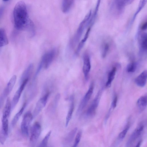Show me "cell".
<instances>
[{
	"instance_id": "obj_1",
	"label": "cell",
	"mask_w": 147,
	"mask_h": 147,
	"mask_svg": "<svg viewBox=\"0 0 147 147\" xmlns=\"http://www.w3.org/2000/svg\"><path fill=\"white\" fill-rule=\"evenodd\" d=\"M13 15L15 28L19 30L28 31L31 36L34 34V26L28 17L27 7L23 1L18 2L15 5Z\"/></svg>"
},
{
	"instance_id": "obj_2",
	"label": "cell",
	"mask_w": 147,
	"mask_h": 147,
	"mask_svg": "<svg viewBox=\"0 0 147 147\" xmlns=\"http://www.w3.org/2000/svg\"><path fill=\"white\" fill-rule=\"evenodd\" d=\"M91 13V11L90 10L80 24L72 40V43L74 46L79 42L85 29L90 24Z\"/></svg>"
},
{
	"instance_id": "obj_3",
	"label": "cell",
	"mask_w": 147,
	"mask_h": 147,
	"mask_svg": "<svg viewBox=\"0 0 147 147\" xmlns=\"http://www.w3.org/2000/svg\"><path fill=\"white\" fill-rule=\"evenodd\" d=\"M56 53V49H53L44 54L37 70L36 75L38 74L42 67L47 69L49 67L55 58Z\"/></svg>"
},
{
	"instance_id": "obj_4",
	"label": "cell",
	"mask_w": 147,
	"mask_h": 147,
	"mask_svg": "<svg viewBox=\"0 0 147 147\" xmlns=\"http://www.w3.org/2000/svg\"><path fill=\"white\" fill-rule=\"evenodd\" d=\"M33 118V115L30 111L27 112L24 115L21 123V129L22 134L25 137L28 136L29 126Z\"/></svg>"
},
{
	"instance_id": "obj_5",
	"label": "cell",
	"mask_w": 147,
	"mask_h": 147,
	"mask_svg": "<svg viewBox=\"0 0 147 147\" xmlns=\"http://www.w3.org/2000/svg\"><path fill=\"white\" fill-rule=\"evenodd\" d=\"M49 94V92L47 93L37 101L33 112V117H36L45 106Z\"/></svg>"
},
{
	"instance_id": "obj_6",
	"label": "cell",
	"mask_w": 147,
	"mask_h": 147,
	"mask_svg": "<svg viewBox=\"0 0 147 147\" xmlns=\"http://www.w3.org/2000/svg\"><path fill=\"white\" fill-rule=\"evenodd\" d=\"M93 90L94 85L92 83L80 103L77 110V114H80L86 107L91 97Z\"/></svg>"
},
{
	"instance_id": "obj_7",
	"label": "cell",
	"mask_w": 147,
	"mask_h": 147,
	"mask_svg": "<svg viewBox=\"0 0 147 147\" xmlns=\"http://www.w3.org/2000/svg\"><path fill=\"white\" fill-rule=\"evenodd\" d=\"M101 94V91L100 90L87 110L86 115L87 116L91 117L95 114L99 104Z\"/></svg>"
},
{
	"instance_id": "obj_8",
	"label": "cell",
	"mask_w": 147,
	"mask_h": 147,
	"mask_svg": "<svg viewBox=\"0 0 147 147\" xmlns=\"http://www.w3.org/2000/svg\"><path fill=\"white\" fill-rule=\"evenodd\" d=\"M41 131L40 123L36 122L32 126L31 131L30 142L32 144H35L37 141Z\"/></svg>"
},
{
	"instance_id": "obj_9",
	"label": "cell",
	"mask_w": 147,
	"mask_h": 147,
	"mask_svg": "<svg viewBox=\"0 0 147 147\" xmlns=\"http://www.w3.org/2000/svg\"><path fill=\"white\" fill-rule=\"evenodd\" d=\"M29 79L24 80L21 84L20 85L15 93L11 102V109L13 110L19 101L21 94L26 85Z\"/></svg>"
},
{
	"instance_id": "obj_10",
	"label": "cell",
	"mask_w": 147,
	"mask_h": 147,
	"mask_svg": "<svg viewBox=\"0 0 147 147\" xmlns=\"http://www.w3.org/2000/svg\"><path fill=\"white\" fill-rule=\"evenodd\" d=\"M144 128V125L141 124L133 131L126 144V146H130L142 134Z\"/></svg>"
},
{
	"instance_id": "obj_11",
	"label": "cell",
	"mask_w": 147,
	"mask_h": 147,
	"mask_svg": "<svg viewBox=\"0 0 147 147\" xmlns=\"http://www.w3.org/2000/svg\"><path fill=\"white\" fill-rule=\"evenodd\" d=\"M83 60L82 70L85 78L86 80H87L88 79L91 65L89 56L87 53L84 54Z\"/></svg>"
},
{
	"instance_id": "obj_12",
	"label": "cell",
	"mask_w": 147,
	"mask_h": 147,
	"mask_svg": "<svg viewBox=\"0 0 147 147\" xmlns=\"http://www.w3.org/2000/svg\"><path fill=\"white\" fill-rule=\"evenodd\" d=\"M138 39L140 51L142 52L146 51L147 49L146 33L145 32L139 33Z\"/></svg>"
},
{
	"instance_id": "obj_13",
	"label": "cell",
	"mask_w": 147,
	"mask_h": 147,
	"mask_svg": "<svg viewBox=\"0 0 147 147\" xmlns=\"http://www.w3.org/2000/svg\"><path fill=\"white\" fill-rule=\"evenodd\" d=\"M135 0H115L114 6L119 12L121 11L124 8L131 3Z\"/></svg>"
},
{
	"instance_id": "obj_14",
	"label": "cell",
	"mask_w": 147,
	"mask_h": 147,
	"mask_svg": "<svg viewBox=\"0 0 147 147\" xmlns=\"http://www.w3.org/2000/svg\"><path fill=\"white\" fill-rule=\"evenodd\" d=\"M147 71L145 70L141 73L135 79L136 84L140 87H144L147 81Z\"/></svg>"
},
{
	"instance_id": "obj_15",
	"label": "cell",
	"mask_w": 147,
	"mask_h": 147,
	"mask_svg": "<svg viewBox=\"0 0 147 147\" xmlns=\"http://www.w3.org/2000/svg\"><path fill=\"white\" fill-rule=\"evenodd\" d=\"M11 109V102L9 98H8L3 110L2 120H8Z\"/></svg>"
},
{
	"instance_id": "obj_16",
	"label": "cell",
	"mask_w": 147,
	"mask_h": 147,
	"mask_svg": "<svg viewBox=\"0 0 147 147\" xmlns=\"http://www.w3.org/2000/svg\"><path fill=\"white\" fill-rule=\"evenodd\" d=\"M17 78L16 76L13 75L7 83L3 92L7 96L11 92L16 83Z\"/></svg>"
},
{
	"instance_id": "obj_17",
	"label": "cell",
	"mask_w": 147,
	"mask_h": 147,
	"mask_svg": "<svg viewBox=\"0 0 147 147\" xmlns=\"http://www.w3.org/2000/svg\"><path fill=\"white\" fill-rule=\"evenodd\" d=\"M70 101V103L66 118L65 123V126L66 127H67L68 126L69 121L71 118L74 111V98L73 96H72L71 97Z\"/></svg>"
},
{
	"instance_id": "obj_18",
	"label": "cell",
	"mask_w": 147,
	"mask_h": 147,
	"mask_svg": "<svg viewBox=\"0 0 147 147\" xmlns=\"http://www.w3.org/2000/svg\"><path fill=\"white\" fill-rule=\"evenodd\" d=\"M33 69V64H30L22 74L20 80V84L25 80L27 78L29 79V77L32 74Z\"/></svg>"
},
{
	"instance_id": "obj_19",
	"label": "cell",
	"mask_w": 147,
	"mask_h": 147,
	"mask_svg": "<svg viewBox=\"0 0 147 147\" xmlns=\"http://www.w3.org/2000/svg\"><path fill=\"white\" fill-rule=\"evenodd\" d=\"M90 29L91 27H90L87 29L83 38L79 43L76 52L77 55L79 54L83 47L88 37Z\"/></svg>"
},
{
	"instance_id": "obj_20",
	"label": "cell",
	"mask_w": 147,
	"mask_h": 147,
	"mask_svg": "<svg viewBox=\"0 0 147 147\" xmlns=\"http://www.w3.org/2000/svg\"><path fill=\"white\" fill-rule=\"evenodd\" d=\"M8 40L5 30L0 29V48L7 45Z\"/></svg>"
},
{
	"instance_id": "obj_21",
	"label": "cell",
	"mask_w": 147,
	"mask_h": 147,
	"mask_svg": "<svg viewBox=\"0 0 147 147\" xmlns=\"http://www.w3.org/2000/svg\"><path fill=\"white\" fill-rule=\"evenodd\" d=\"M74 0H63L61 9L64 13H67L70 10L73 4Z\"/></svg>"
},
{
	"instance_id": "obj_22",
	"label": "cell",
	"mask_w": 147,
	"mask_h": 147,
	"mask_svg": "<svg viewBox=\"0 0 147 147\" xmlns=\"http://www.w3.org/2000/svg\"><path fill=\"white\" fill-rule=\"evenodd\" d=\"M117 71V68L115 67H113L109 72L107 80L106 83V86L107 87H110L111 83L115 78Z\"/></svg>"
},
{
	"instance_id": "obj_23",
	"label": "cell",
	"mask_w": 147,
	"mask_h": 147,
	"mask_svg": "<svg viewBox=\"0 0 147 147\" xmlns=\"http://www.w3.org/2000/svg\"><path fill=\"white\" fill-rule=\"evenodd\" d=\"M137 104L140 110H143L146 107L147 104V96L145 95L140 97L138 100Z\"/></svg>"
},
{
	"instance_id": "obj_24",
	"label": "cell",
	"mask_w": 147,
	"mask_h": 147,
	"mask_svg": "<svg viewBox=\"0 0 147 147\" xmlns=\"http://www.w3.org/2000/svg\"><path fill=\"white\" fill-rule=\"evenodd\" d=\"M26 105V103H25L19 111L14 117L11 122V125L12 127H14L16 124L20 117L23 112Z\"/></svg>"
},
{
	"instance_id": "obj_25",
	"label": "cell",
	"mask_w": 147,
	"mask_h": 147,
	"mask_svg": "<svg viewBox=\"0 0 147 147\" xmlns=\"http://www.w3.org/2000/svg\"><path fill=\"white\" fill-rule=\"evenodd\" d=\"M77 130V128L75 127L70 131L66 137L65 142L66 144H70L73 140Z\"/></svg>"
},
{
	"instance_id": "obj_26",
	"label": "cell",
	"mask_w": 147,
	"mask_h": 147,
	"mask_svg": "<svg viewBox=\"0 0 147 147\" xmlns=\"http://www.w3.org/2000/svg\"><path fill=\"white\" fill-rule=\"evenodd\" d=\"M146 2L147 0H140L138 7L133 17L132 22H133L136 16L142 9L146 4Z\"/></svg>"
},
{
	"instance_id": "obj_27",
	"label": "cell",
	"mask_w": 147,
	"mask_h": 147,
	"mask_svg": "<svg viewBox=\"0 0 147 147\" xmlns=\"http://www.w3.org/2000/svg\"><path fill=\"white\" fill-rule=\"evenodd\" d=\"M110 45L109 43L108 42H105L102 45V56L103 58H105L110 49Z\"/></svg>"
},
{
	"instance_id": "obj_28",
	"label": "cell",
	"mask_w": 147,
	"mask_h": 147,
	"mask_svg": "<svg viewBox=\"0 0 147 147\" xmlns=\"http://www.w3.org/2000/svg\"><path fill=\"white\" fill-rule=\"evenodd\" d=\"M101 0H97L95 9L93 14L91 17L90 19V26H92L95 20L96 17L98 13L99 8L100 5Z\"/></svg>"
},
{
	"instance_id": "obj_29",
	"label": "cell",
	"mask_w": 147,
	"mask_h": 147,
	"mask_svg": "<svg viewBox=\"0 0 147 147\" xmlns=\"http://www.w3.org/2000/svg\"><path fill=\"white\" fill-rule=\"evenodd\" d=\"M137 63L136 62H132L127 65L126 70L127 72L129 73L134 72L137 69Z\"/></svg>"
},
{
	"instance_id": "obj_30",
	"label": "cell",
	"mask_w": 147,
	"mask_h": 147,
	"mask_svg": "<svg viewBox=\"0 0 147 147\" xmlns=\"http://www.w3.org/2000/svg\"><path fill=\"white\" fill-rule=\"evenodd\" d=\"M8 135V131L1 128L0 130V142L3 144L6 140Z\"/></svg>"
},
{
	"instance_id": "obj_31",
	"label": "cell",
	"mask_w": 147,
	"mask_h": 147,
	"mask_svg": "<svg viewBox=\"0 0 147 147\" xmlns=\"http://www.w3.org/2000/svg\"><path fill=\"white\" fill-rule=\"evenodd\" d=\"M51 133V130L49 131L46 135L39 145V147L47 146L49 139Z\"/></svg>"
},
{
	"instance_id": "obj_32",
	"label": "cell",
	"mask_w": 147,
	"mask_h": 147,
	"mask_svg": "<svg viewBox=\"0 0 147 147\" xmlns=\"http://www.w3.org/2000/svg\"><path fill=\"white\" fill-rule=\"evenodd\" d=\"M129 128V125H127L125 128L119 133L118 136L119 140H121L124 138Z\"/></svg>"
},
{
	"instance_id": "obj_33",
	"label": "cell",
	"mask_w": 147,
	"mask_h": 147,
	"mask_svg": "<svg viewBox=\"0 0 147 147\" xmlns=\"http://www.w3.org/2000/svg\"><path fill=\"white\" fill-rule=\"evenodd\" d=\"M82 135V131H79L77 133L76 136L75 140L73 146V147H76L78 146L80 140Z\"/></svg>"
},
{
	"instance_id": "obj_34",
	"label": "cell",
	"mask_w": 147,
	"mask_h": 147,
	"mask_svg": "<svg viewBox=\"0 0 147 147\" xmlns=\"http://www.w3.org/2000/svg\"><path fill=\"white\" fill-rule=\"evenodd\" d=\"M117 97L115 95L113 99L111 104L112 108L113 109L115 108L117 106Z\"/></svg>"
},
{
	"instance_id": "obj_35",
	"label": "cell",
	"mask_w": 147,
	"mask_h": 147,
	"mask_svg": "<svg viewBox=\"0 0 147 147\" xmlns=\"http://www.w3.org/2000/svg\"><path fill=\"white\" fill-rule=\"evenodd\" d=\"M147 22L146 21L143 22L142 24L140 29L142 30H146L147 29Z\"/></svg>"
},
{
	"instance_id": "obj_36",
	"label": "cell",
	"mask_w": 147,
	"mask_h": 147,
	"mask_svg": "<svg viewBox=\"0 0 147 147\" xmlns=\"http://www.w3.org/2000/svg\"><path fill=\"white\" fill-rule=\"evenodd\" d=\"M142 142V140L141 139L140 141H139L137 143L136 145V147H140V145H141Z\"/></svg>"
},
{
	"instance_id": "obj_37",
	"label": "cell",
	"mask_w": 147,
	"mask_h": 147,
	"mask_svg": "<svg viewBox=\"0 0 147 147\" xmlns=\"http://www.w3.org/2000/svg\"><path fill=\"white\" fill-rule=\"evenodd\" d=\"M2 0L4 1H9V0Z\"/></svg>"
}]
</instances>
